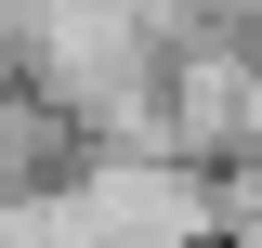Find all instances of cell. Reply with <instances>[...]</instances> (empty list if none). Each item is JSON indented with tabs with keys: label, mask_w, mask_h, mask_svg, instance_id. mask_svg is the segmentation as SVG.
<instances>
[{
	"label": "cell",
	"mask_w": 262,
	"mask_h": 248,
	"mask_svg": "<svg viewBox=\"0 0 262 248\" xmlns=\"http://www.w3.org/2000/svg\"><path fill=\"white\" fill-rule=\"evenodd\" d=\"M79 144H92V131L66 118V105L39 92L27 65H0V196H39V183H53Z\"/></svg>",
	"instance_id": "6da1fadb"
}]
</instances>
